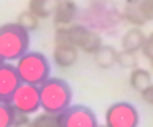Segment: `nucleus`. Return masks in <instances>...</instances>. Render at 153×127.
Masks as SVG:
<instances>
[{
    "mask_svg": "<svg viewBox=\"0 0 153 127\" xmlns=\"http://www.w3.org/2000/svg\"><path fill=\"white\" fill-rule=\"evenodd\" d=\"M54 45H73L84 53L94 55L102 45V38L96 30L84 23L58 27L54 33Z\"/></svg>",
    "mask_w": 153,
    "mask_h": 127,
    "instance_id": "obj_1",
    "label": "nucleus"
},
{
    "mask_svg": "<svg viewBox=\"0 0 153 127\" xmlns=\"http://www.w3.org/2000/svg\"><path fill=\"white\" fill-rule=\"evenodd\" d=\"M38 87H40V104L45 112L59 116L71 106L73 91L66 81L59 78H48Z\"/></svg>",
    "mask_w": 153,
    "mask_h": 127,
    "instance_id": "obj_2",
    "label": "nucleus"
},
{
    "mask_svg": "<svg viewBox=\"0 0 153 127\" xmlns=\"http://www.w3.org/2000/svg\"><path fill=\"white\" fill-rule=\"evenodd\" d=\"M17 73L22 83L40 86L50 78V61L38 51H27L17 60Z\"/></svg>",
    "mask_w": 153,
    "mask_h": 127,
    "instance_id": "obj_3",
    "label": "nucleus"
},
{
    "mask_svg": "<svg viewBox=\"0 0 153 127\" xmlns=\"http://www.w3.org/2000/svg\"><path fill=\"white\" fill-rule=\"evenodd\" d=\"M30 46V33L18 23H5L0 27V53L7 61H15L25 55Z\"/></svg>",
    "mask_w": 153,
    "mask_h": 127,
    "instance_id": "obj_4",
    "label": "nucleus"
},
{
    "mask_svg": "<svg viewBox=\"0 0 153 127\" xmlns=\"http://www.w3.org/2000/svg\"><path fill=\"white\" fill-rule=\"evenodd\" d=\"M140 114L137 107L130 102L120 101L114 102L105 111V126L107 127H138Z\"/></svg>",
    "mask_w": 153,
    "mask_h": 127,
    "instance_id": "obj_5",
    "label": "nucleus"
},
{
    "mask_svg": "<svg viewBox=\"0 0 153 127\" xmlns=\"http://www.w3.org/2000/svg\"><path fill=\"white\" fill-rule=\"evenodd\" d=\"M10 106L13 107L15 112H22L27 114V116L35 114L38 109H41L40 87L35 86V84L20 83V86L17 87V91L10 99Z\"/></svg>",
    "mask_w": 153,
    "mask_h": 127,
    "instance_id": "obj_6",
    "label": "nucleus"
},
{
    "mask_svg": "<svg viewBox=\"0 0 153 127\" xmlns=\"http://www.w3.org/2000/svg\"><path fill=\"white\" fill-rule=\"evenodd\" d=\"M61 127H99L97 117L86 106H69L59 114Z\"/></svg>",
    "mask_w": 153,
    "mask_h": 127,
    "instance_id": "obj_7",
    "label": "nucleus"
},
{
    "mask_svg": "<svg viewBox=\"0 0 153 127\" xmlns=\"http://www.w3.org/2000/svg\"><path fill=\"white\" fill-rule=\"evenodd\" d=\"M84 15H86L84 17L86 23L84 25H87L89 28H92L96 31L97 30H110V28L117 27V22H119V17L112 10L104 7V5L94 4L91 8H87Z\"/></svg>",
    "mask_w": 153,
    "mask_h": 127,
    "instance_id": "obj_8",
    "label": "nucleus"
},
{
    "mask_svg": "<svg viewBox=\"0 0 153 127\" xmlns=\"http://www.w3.org/2000/svg\"><path fill=\"white\" fill-rule=\"evenodd\" d=\"M20 78H18L17 68L10 63H2L0 64V101L2 102H8L13 96V93L17 91V87L20 86Z\"/></svg>",
    "mask_w": 153,
    "mask_h": 127,
    "instance_id": "obj_9",
    "label": "nucleus"
},
{
    "mask_svg": "<svg viewBox=\"0 0 153 127\" xmlns=\"http://www.w3.org/2000/svg\"><path fill=\"white\" fill-rule=\"evenodd\" d=\"M77 17V5L74 0H59L53 13V22L56 27H68Z\"/></svg>",
    "mask_w": 153,
    "mask_h": 127,
    "instance_id": "obj_10",
    "label": "nucleus"
},
{
    "mask_svg": "<svg viewBox=\"0 0 153 127\" xmlns=\"http://www.w3.org/2000/svg\"><path fill=\"white\" fill-rule=\"evenodd\" d=\"M77 48L73 45H54L53 61L59 68H71L77 61Z\"/></svg>",
    "mask_w": 153,
    "mask_h": 127,
    "instance_id": "obj_11",
    "label": "nucleus"
},
{
    "mask_svg": "<svg viewBox=\"0 0 153 127\" xmlns=\"http://www.w3.org/2000/svg\"><path fill=\"white\" fill-rule=\"evenodd\" d=\"M146 35L143 33V30L140 27H132L130 30H127L125 33L122 35V48L123 50H130V51H140L143 46V41H145Z\"/></svg>",
    "mask_w": 153,
    "mask_h": 127,
    "instance_id": "obj_12",
    "label": "nucleus"
},
{
    "mask_svg": "<svg viewBox=\"0 0 153 127\" xmlns=\"http://www.w3.org/2000/svg\"><path fill=\"white\" fill-rule=\"evenodd\" d=\"M94 61L100 69H110L117 63V50L110 45H100L94 53Z\"/></svg>",
    "mask_w": 153,
    "mask_h": 127,
    "instance_id": "obj_13",
    "label": "nucleus"
},
{
    "mask_svg": "<svg viewBox=\"0 0 153 127\" xmlns=\"http://www.w3.org/2000/svg\"><path fill=\"white\" fill-rule=\"evenodd\" d=\"M59 0H30L28 2V10L33 12L38 18H48L53 17Z\"/></svg>",
    "mask_w": 153,
    "mask_h": 127,
    "instance_id": "obj_14",
    "label": "nucleus"
},
{
    "mask_svg": "<svg viewBox=\"0 0 153 127\" xmlns=\"http://www.w3.org/2000/svg\"><path fill=\"white\" fill-rule=\"evenodd\" d=\"M128 81H130V86L135 91H138V93H142L145 87H148L150 84L153 83L152 73H150L148 69H143V68H138V66L132 69Z\"/></svg>",
    "mask_w": 153,
    "mask_h": 127,
    "instance_id": "obj_15",
    "label": "nucleus"
},
{
    "mask_svg": "<svg viewBox=\"0 0 153 127\" xmlns=\"http://www.w3.org/2000/svg\"><path fill=\"white\" fill-rule=\"evenodd\" d=\"M120 17H122V20H125L127 23L132 25V27H143L146 23L138 4H127Z\"/></svg>",
    "mask_w": 153,
    "mask_h": 127,
    "instance_id": "obj_16",
    "label": "nucleus"
},
{
    "mask_svg": "<svg viewBox=\"0 0 153 127\" xmlns=\"http://www.w3.org/2000/svg\"><path fill=\"white\" fill-rule=\"evenodd\" d=\"M117 64L125 69H133V68L138 66V56H137L135 51L130 50H120L117 51Z\"/></svg>",
    "mask_w": 153,
    "mask_h": 127,
    "instance_id": "obj_17",
    "label": "nucleus"
},
{
    "mask_svg": "<svg viewBox=\"0 0 153 127\" xmlns=\"http://www.w3.org/2000/svg\"><path fill=\"white\" fill-rule=\"evenodd\" d=\"M17 23L20 25L23 30H27L28 33H30V31H35V30L38 28V25H40V18H38L36 15L33 13V12H30V10L27 8L25 12H22V13L18 15Z\"/></svg>",
    "mask_w": 153,
    "mask_h": 127,
    "instance_id": "obj_18",
    "label": "nucleus"
},
{
    "mask_svg": "<svg viewBox=\"0 0 153 127\" xmlns=\"http://www.w3.org/2000/svg\"><path fill=\"white\" fill-rule=\"evenodd\" d=\"M31 126L33 127H61L59 116L51 114V112H43L31 120Z\"/></svg>",
    "mask_w": 153,
    "mask_h": 127,
    "instance_id": "obj_19",
    "label": "nucleus"
},
{
    "mask_svg": "<svg viewBox=\"0 0 153 127\" xmlns=\"http://www.w3.org/2000/svg\"><path fill=\"white\" fill-rule=\"evenodd\" d=\"M15 117V111L8 102L0 101V127H12Z\"/></svg>",
    "mask_w": 153,
    "mask_h": 127,
    "instance_id": "obj_20",
    "label": "nucleus"
},
{
    "mask_svg": "<svg viewBox=\"0 0 153 127\" xmlns=\"http://www.w3.org/2000/svg\"><path fill=\"white\" fill-rule=\"evenodd\" d=\"M142 55L146 58V60H153V31L148 33L145 37V41H143V46H142Z\"/></svg>",
    "mask_w": 153,
    "mask_h": 127,
    "instance_id": "obj_21",
    "label": "nucleus"
},
{
    "mask_svg": "<svg viewBox=\"0 0 153 127\" xmlns=\"http://www.w3.org/2000/svg\"><path fill=\"white\" fill-rule=\"evenodd\" d=\"M138 5H140V10H142L145 20L152 22L153 20V0H142Z\"/></svg>",
    "mask_w": 153,
    "mask_h": 127,
    "instance_id": "obj_22",
    "label": "nucleus"
},
{
    "mask_svg": "<svg viewBox=\"0 0 153 127\" xmlns=\"http://www.w3.org/2000/svg\"><path fill=\"white\" fill-rule=\"evenodd\" d=\"M12 127H33V126H31V120L28 119L27 114L15 112V117H13V124H12Z\"/></svg>",
    "mask_w": 153,
    "mask_h": 127,
    "instance_id": "obj_23",
    "label": "nucleus"
},
{
    "mask_svg": "<svg viewBox=\"0 0 153 127\" xmlns=\"http://www.w3.org/2000/svg\"><path fill=\"white\" fill-rule=\"evenodd\" d=\"M142 99L145 101L146 104L153 106V83L150 84L148 87H145V89L142 91Z\"/></svg>",
    "mask_w": 153,
    "mask_h": 127,
    "instance_id": "obj_24",
    "label": "nucleus"
},
{
    "mask_svg": "<svg viewBox=\"0 0 153 127\" xmlns=\"http://www.w3.org/2000/svg\"><path fill=\"white\" fill-rule=\"evenodd\" d=\"M127 4H140V2H142V0H125Z\"/></svg>",
    "mask_w": 153,
    "mask_h": 127,
    "instance_id": "obj_25",
    "label": "nucleus"
},
{
    "mask_svg": "<svg viewBox=\"0 0 153 127\" xmlns=\"http://www.w3.org/2000/svg\"><path fill=\"white\" fill-rule=\"evenodd\" d=\"M150 69L153 71V60H150Z\"/></svg>",
    "mask_w": 153,
    "mask_h": 127,
    "instance_id": "obj_26",
    "label": "nucleus"
},
{
    "mask_svg": "<svg viewBox=\"0 0 153 127\" xmlns=\"http://www.w3.org/2000/svg\"><path fill=\"white\" fill-rule=\"evenodd\" d=\"M4 61H5V60H4V56H2V53H0V64L4 63Z\"/></svg>",
    "mask_w": 153,
    "mask_h": 127,
    "instance_id": "obj_27",
    "label": "nucleus"
},
{
    "mask_svg": "<svg viewBox=\"0 0 153 127\" xmlns=\"http://www.w3.org/2000/svg\"><path fill=\"white\" fill-rule=\"evenodd\" d=\"M105 127H107V126H105Z\"/></svg>",
    "mask_w": 153,
    "mask_h": 127,
    "instance_id": "obj_28",
    "label": "nucleus"
}]
</instances>
